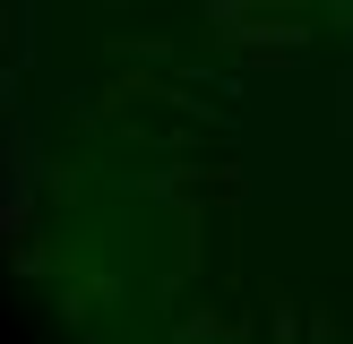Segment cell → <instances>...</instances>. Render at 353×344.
<instances>
[{
	"label": "cell",
	"instance_id": "6da1fadb",
	"mask_svg": "<svg viewBox=\"0 0 353 344\" xmlns=\"http://www.w3.org/2000/svg\"><path fill=\"white\" fill-rule=\"evenodd\" d=\"M207 52L233 61V78H268V69H302L319 43V17L302 0H199Z\"/></svg>",
	"mask_w": 353,
	"mask_h": 344
},
{
	"label": "cell",
	"instance_id": "7a4b0ae2",
	"mask_svg": "<svg viewBox=\"0 0 353 344\" xmlns=\"http://www.w3.org/2000/svg\"><path fill=\"white\" fill-rule=\"evenodd\" d=\"M17 112H34V103H26V69L0 61V120H17Z\"/></svg>",
	"mask_w": 353,
	"mask_h": 344
},
{
	"label": "cell",
	"instance_id": "3957f363",
	"mask_svg": "<svg viewBox=\"0 0 353 344\" xmlns=\"http://www.w3.org/2000/svg\"><path fill=\"white\" fill-rule=\"evenodd\" d=\"M336 138L353 147V52H345V78H336Z\"/></svg>",
	"mask_w": 353,
	"mask_h": 344
},
{
	"label": "cell",
	"instance_id": "277c9868",
	"mask_svg": "<svg viewBox=\"0 0 353 344\" xmlns=\"http://www.w3.org/2000/svg\"><path fill=\"white\" fill-rule=\"evenodd\" d=\"M0 61H17V0H0Z\"/></svg>",
	"mask_w": 353,
	"mask_h": 344
}]
</instances>
